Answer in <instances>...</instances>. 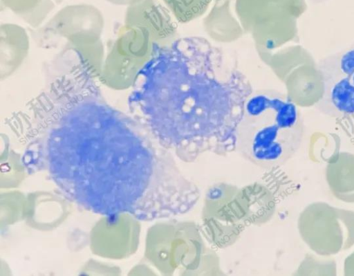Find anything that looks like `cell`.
Returning a JSON list of instances; mask_svg holds the SVG:
<instances>
[{
    "instance_id": "cell-1",
    "label": "cell",
    "mask_w": 354,
    "mask_h": 276,
    "mask_svg": "<svg viewBox=\"0 0 354 276\" xmlns=\"http://www.w3.org/2000/svg\"><path fill=\"white\" fill-rule=\"evenodd\" d=\"M153 84L151 129L178 154L235 147L244 103L253 91L234 58L198 36L162 45Z\"/></svg>"
},
{
    "instance_id": "cell-2",
    "label": "cell",
    "mask_w": 354,
    "mask_h": 276,
    "mask_svg": "<svg viewBox=\"0 0 354 276\" xmlns=\"http://www.w3.org/2000/svg\"><path fill=\"white\" fill-rule=\"evenodd\" d=\"M304 135L299 108L286 93L253 91L247 98L235 133V149L263 169L281 166L298 151Z\"/></svg>"
},
{
    "instance_id": "cell-3",
    "label": "cell",
    "mask_w": 354,
    "mask_h": 276,
    "mask_svg": "<svg viewBox=\"0 0 354 276\" xmlns=\"http://www.w3.org/2000/svg\"><path fill=\"white\" fill-rule=\"evenodd\" d=\"M323 93L315 108L334 118L354 117V42L320 59Z\"/></svg>"
},
{
    "instance_id": "cell-4",
    "label": "cell",
    "mask_w": 354,
    "mask_h": 276,
    "mask_svg": "<svg viewBox=\"0 0 354 276\" xmlns=\"http://www.w3.org/2000/svg\"><path fill=\"white\" fill-rule=\"evenodd\" d=\"M299 221L304 240L317 253L335 254L354 244V212L334 208L332 215L314 216L305 210Z\"/></svg>"
},
{
    "instance_id": "cell-5",
    "label": "cell",
    "mask_w": 354,
    "mask_h": 276,
    "mask_svg": "<svg viewBox=\"0 0 354 276\" xmlns=\"http://www.w3.org/2000/svg\"><path fill=\"white\" fill-rule=\"evenodd\" d=\"M46 28L65 39L70 48L93 44L101 40L104 18L95 6L68 5L58 10L46 23Z\"/></svg>"
},
{
    "instance_id": "cell-6",
    "label": "cell",
    "mask_w": 354,
    "mask_h": 276,
    "mask_svg": "<svg viewBox=\"0 0 354 276\" xmlns=\"http://www.w3.org/2000/svg\"><path fill=\"white\" fill-rule=\"evenodd\" d=\"M171 13L162 0H138L127 6L124 24L145 28L155 42L167 44L176 38Z\"/></svg>"
},
{
    "instance_id": "cell-7",
    "label": "cell",
    "mask_w": 354,
    "mask_h": 276,
    "mask_svg": "<svg viewBox=\"0 0 354 276\" xmlns=\"http://www.w3.org/2000/svg\"><path fill=\"white\" fill-rule=\"evenodd\" d=\"M30 50L26 30L14 23L0 26V80L12 76L22 65Z\"/></svg>"
},
{
    "instance_id": "cell-8",
    "label": "cell",
    "mask_w": 354,
    "mask_h": 276,
    "mask_svg": "<svg viewBox=\"0 0 354 276\" xmlns=\"http://www.w3.org/2000/svg\"><path fill=\"white\" fill-rule=\"evenodd\" d=\"M143 67L110 48L98 77L105 86L115 91H124L134 84Z\"/></svg>"
},
{
    "instance_id": "cell-9",
    "label": "cell",
    "mask_w": 354,
    "mask_h": 276,
    "mask_svg": "<svg viewBox=\"0 0 354 276\" xmlns=\"http://www.w3.org/2000/svg\"><path fill=\"white\" fill-rule=\"evenodd\" d=\"M154 42L151 34L145 28L124 24L111 48L145 66L151 58Z\"/></svg>"
},
{
    "instance_id": "cell-10",
    "label": "cell",
    "mask_w": 354,
    "mask_h": 276,
    "mask_svg": "<svg viewBox=\"0 0 354 276\" xmlns=\"http://www.w3.org/2000/svg\"><path fill=\"white\" fill-rule=\"evenodd\" d=\"M326 179L337 198L354 203V154L339 153L337 158L328 165Z\"/></svg>"
},
{
    "instance_id": "cell-11",
    "label": "cell",
    "mask_w": 354,
    "mask_h": 276,
    "mask_svg": "<svg viewBox=\"0 0 354 276\" xmlns=\"http://www.w3.org/2000/svg\"><path fill=\"white\" fill-rule=\"evenodd\" d=\"M304 0H234L235 12L242 24H266Z\"/></svg>"
},
{
    "instance_id": "cell-12",
    "label": "cell",
    "mask_w": 354,
    "mask_h": 276,
    "mask_svg": "<svg viewBox=\"0 0 354 276\" xmlns=\"http://www.w3.org/2000/svg\"><path fill=\"white\" fill-rule=\"evenodd\" d=\"M1 2L32 28L41 26L55 7L54 0H1Z\"/></svg>"
},
{
    "instance_id": "cell-13",
    "label": "cell",
    "mask_w": 354,
    "mask_h": 276,
    "mask_svg": "<svg viewBox=\"0 0 354 276\" xmlns=\"http://www.w3.org/2000/svg\"><path fill=\"white\" fill-rule=\"evenodd\" d=\"M171 15L180 22L203 15L214 0H162Z\"/></svg>"
},
{
    "instance_id": "cell-14",
    "label": "cell",
    "mask_w": 354,
    "mask_h": 276,
    "mask_svg": "<svg viewBox=\"0 0 354 276\" xmlns=\"http://www.w3.org/2000/svg\"><path fill=\"white\" fill-rule=\"evenodd\" d=\"M73 49L81 56L88 70L95 75L99 76L106 56L102 40Z\"/></svg>"
},
{
    "instance_id": "cell-15",
    "label": "cell",
    "mask_w": 354,
    "mask_h": 276,
    "mask_svg": "<svg viewBox=\"0 0 354 276\" xmlns=\"http://www.w3.org/2000/svg\"><path fill=\"white\" fill-rule=\"evenodd\" d=\"M108 3L115 6H129L132 3H135L138 0H104Z\"/></svg>"
},
{
    "instance_id": "cell-16",
    "label": "cell",
    "mask_w": 354,
    "mask_h": 276,
    "mask_svg": "<svg viewBox=\"0 0 354 276\" xmlns=\"http://www.w3.org/2000/svg\"><path fill=\"white\" fill-rule=\"evenodd\" d=\"M309 1H310L312 3H321L325 2L328 0H309Z\"/></svg>"
},
{
    "instance_id": "cell-17",
    "label": "cell",
    "mask_w": 354,
    "mask_h": 276,
    "mask_svg": "<svg viewBox=\"0 0 354 276\" xmlns=\"http://www.w3.org/2000/svg\"><path fill=\"white\" fill-rule=\"evenodd\" d=\"M56 4L61 3L64 0H54Z\"/></svg>"
},
{
    "instance_id": "cell-18",
    "label": "cell",
    "mask_w": 354,
    "mask_h": 276,
    "mask_svg": "<svg viewBox=\"0 0 354 276\" xmlns=\"http://www.w3.org/2000/svg\"><path fill=\"white\" fill-rule=\"evenodd\" d=\"M220 1V0H214V2H216V1Z\"/></svg>"
}]
</instances>
